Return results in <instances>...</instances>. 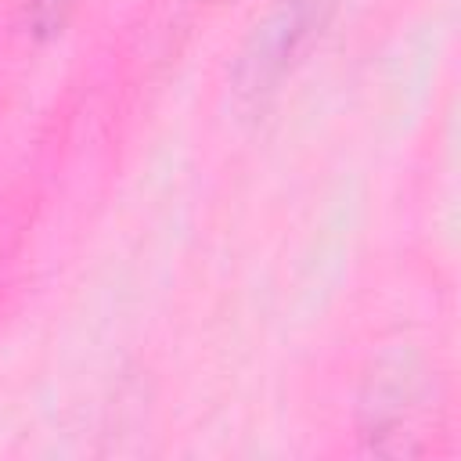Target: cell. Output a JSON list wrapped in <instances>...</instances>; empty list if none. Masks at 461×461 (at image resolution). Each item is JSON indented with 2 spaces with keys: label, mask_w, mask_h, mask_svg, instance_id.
<instances>
[{
  "label": "cell",
  "mask_w": 461,
  "mask_h": 461,
  "mask_svg": "<svg viewBox=\"0 0 461 461\" xmlns=\"http://www.w3.org/2000/svg\"><path fill=\"white\" fill-rule=\"evenodd\" d=\"M335 0H270L234 61V90L241 101H267L285 76L321 40Z\"/></svg>",
  "instance_id": "cell-1"
},
{
  "label": "cell",
  "mask_w": 461,
  "mask_h": 461,
  "mask_svg": "<svg viewBox=\"0 0 461 461\" xmlns=\"http://www.w3.org/2000/svg\"><path fill=\"white\" fill-rule=\"evenodd\" d=\"M76 4L79 0H25V22L40 40L58 36L65 29V22L72 18Z\"/></svg>",
  "instance_id": "cell-2"
}]
</instances>
